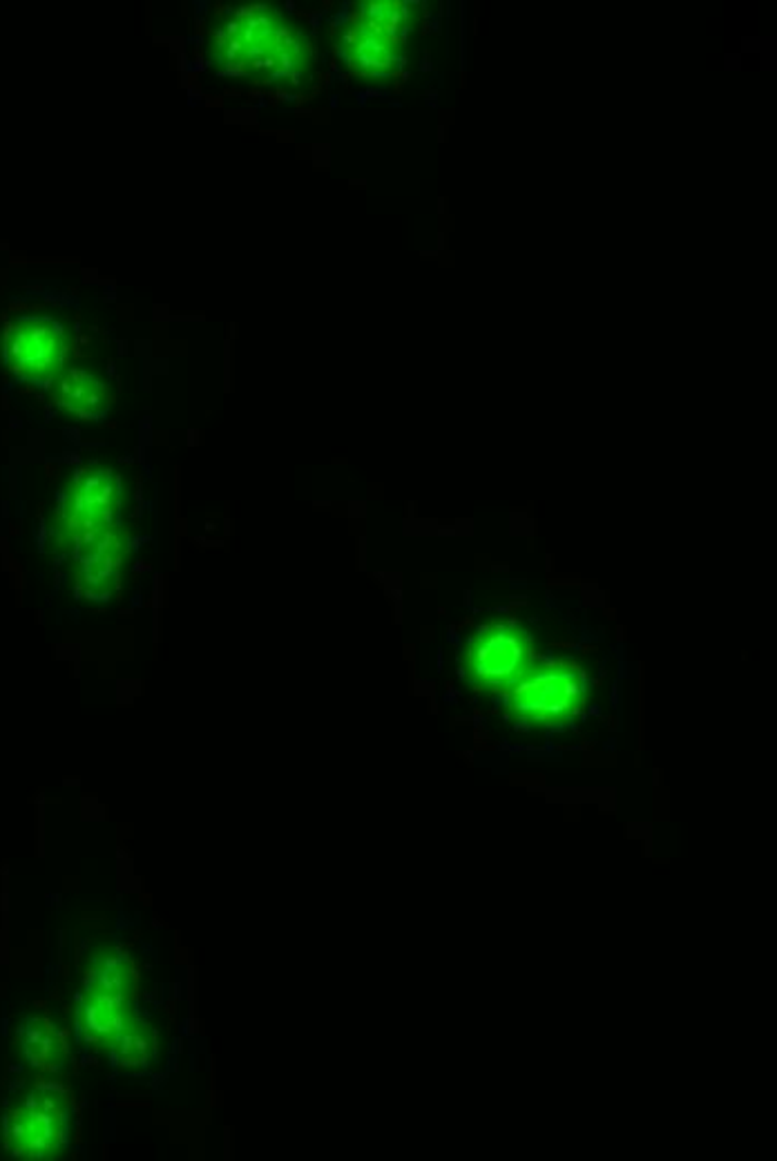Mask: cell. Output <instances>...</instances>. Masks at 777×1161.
Segmentation results:
<instances>
[{"mask_svg": "<svg viewBox=\"0 0 777 1161\" xmlns=\"http://www.w3.org/2000/svg\"><path fill=\"white\" fill-rule=\"evenodd\" d=\"M510 713L521 721L543 726L570 723L586 706L588 682L574 661H550L518 684L505 689Z\"/></svg>", "mask_w": 777, "mask_h": 1161, "instance_id": "obj_1", "label": "cell"}, {"mask_svg": "<svg viewBox=\"0 0 777 1161\" xmlns=\"http://www.w3.org/2000/svg\"><path fill=\"white\" fill-rule=\"evenodd\" d=\"M68 333L55 318L23 315L0 333V358L21 380L52 386L68 367Z\"/></svg>", "mask_w": 777, "mask_h": 1161, "instance_id": "obj_2", "label": "cell"}, {"mask_svg": "<svg viewBox=\"0 0 777 1161\" xmlns=\"http://www.w3.org/2000/svg\"><path fill=\"white\" fill-rule=\"evenodd\" d=\"M537 666L531 639L518 623H485L467 646L465 677L482 689H510Z\"/></svg>", "mask_w": 777, "mask_h": 1161, "instance_id": "obj_3", "label": "cell"}, {"mask_svg": "<svg viewBox=\"0 0 777 1161\" xmlns=\"http://www.w3.org/2000/svg\"><path fill=\"white\" fill-rule=\"evenodd\" d=\"M5 1146L23 1159H52L68 1148L70 1112L61 1094L36 1088L5 1115Z\"/></svg>", "mask_w": 777, "mask_h": 1161, "instance_id": "obj_4", "label": "cell"}, {"mask_svg": "<svg viewBox=\"0 0 777 1161\" xmlns=\"http://www.w3.org/2000/svg\"><path fill=\"white\" fill-rule=\"evenodd\" d=\"M52 400L59 409L83 420H99L112 405L110 384L89 369L65 367L50 386Z\"/></svg>", "mask_w": 777, "mask_h": 1161, "instance_id": "obj_5", "label": "cell"}, {"mask_svg": "<svg viewBox=\"0 0 777 1161\" xmlns=\"http://www.w3.org/2000/svg\"><path fill=\"white\" fill-rule=\"evenodd\" d=\"M136 1021L132 1001L112 998V996H92L83 994L76 1024L81 1039L94 1045H110L121 1032H125Z\"/></svg>", "mask_w": 777, "mask_h": 1161, "instance_id": "obj_6", "label": "cell"}, {"mask_svg": "<svg viewBox=\"0 0 777 1161\" xmlns=\"http://www.w3.org/2000/svg\"><path fill=\"white\" fill-rule=\"evenodd\" d=\"M134 992H136L134 962L117 947L96 949L83 977V994L132 1001Z\"/></svg>", "mask_w": 777, "mask_h": 1161, "instance_id": "obj_7", "label": "cell"}, {"mask_svg": "<svg viewBox=\"0 0 777 1161\" xmlns=\"http://www.w3.org/2000/svg\"><path fill=\"white\" fill-rule=\"evenodd\" d=\"M19 1041L23 1048L25 1058L38 1070H55L61 1066L65 1056V1045L61 1041V1034L52 1026V1021L40 1019H27L19 1030Z\"/></svg>", "mask_w": 777, "mask_h": 1161, "instance_id": "obj_8", "label": "cell"}, {"mask_svg": "<svg viewBox=\"0 0 777 1161\" xmlns=\"http://www.w3.org/2000/svg\"><path fill=\"white\" fill-rule=\"evenodd\" d=\"M110 1056H112V1063L119 1068H136V1066H143L145 1061L151 1058L153 1054V1034L148 1030V1026H143L139 1019L125 1030L121 1032L110 1045Z\"/></svg>", "mask_w": 777, "mask_h": 1161, "instance_id": "obj_9", "label": "cell"}]
</instances>
